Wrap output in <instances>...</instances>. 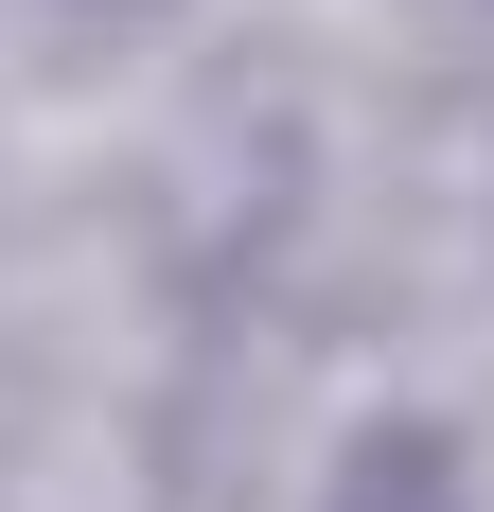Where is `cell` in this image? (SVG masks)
Listing matches in <instances>:
<instances>
[{"mask_svg": "<svg viewBox=\"0 0 494 512\" xmlns=\"http://www.w3.org/2000/svg\"><path fill=\"white\" fill-rule=\"evenodd\" d=\"M336 512H459V460H442V442H371Z\"/></svg>", "mask_w": 494, "mask_h": 512, "instance_id": "1", "label": "cell"}]
</instances>
